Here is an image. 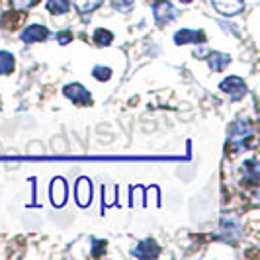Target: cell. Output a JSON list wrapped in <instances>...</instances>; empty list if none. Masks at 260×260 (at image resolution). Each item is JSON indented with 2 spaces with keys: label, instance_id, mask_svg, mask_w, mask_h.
<instances>
[{
  "label": "cell",
  "instance_id": "obj_16",
  "mask_svg": "<svg viewBox=\"0 0 260 260\" xmlns=\"http://www.w3.org/2000/svg\"><path fill=\"white\" fill-rule=\"evenodd\" d=\"M102 4V0H75V6L78 8V12L88 14L92 10H96Z\"/></svg>",
  "mask_w": 260,
  "mask_h": 260
},
{
  "label": "cell",
  "instance_id": "obj_2",
  "mask_svg": "<svg viewBox=\"0 0 260 260\" xmlns=\"http://www.w3.org/2000/svg\"><path fill=\"white\" fill-rule=\"evenodd\" d=\"M219 233L227 241H239L243 235V225L237 215H223L221 225H219Z\"/></svg>",
  "mask_w": 260,
  "mask_h": 260
},
{
  "label": "cell",
  "instance_id": "obj_19",
  "mask_svg": "<svg viewBox=\"0 0 260 260\" xmlns=\"http://www.w3.org/2000/svg\"><path fill=\"white\" fill-rule=\"evenodd\" d=\"M133 4H135V0H112V6H114V10L121 14H129L131 8H133Z\"/></svg>",
  "mask_w": 260,
  "mask_h": 260
},
{
  "label": "cell",
  "instance_id": "obj_12",
  "mask_svg": "<svg viewBox=\"0 0 260 260\" xmlns=\"http://www.w3.org/2000/svg\"><path fill=\"white\" fill-rule=\"evenodd\" d=\"M229 55H225V53H209L208 55V65L209 69L213 71V73H221L225 67L229 65Z\"/></svg>",
  "mask_w": 260,
  "mask_h": 260
},
{
  "label": "cell",
  "instance_id": "obj_22",
  "mask_svg": "<svg viewBox=\"0 0 260 260\" xmlns=\"http://www.w3.org/2000/svg\"><path fill=\"white\" fill-rule=\"evenodd\" d=\"M198 59H206V55H208V51L206 49H196V53H194Z\"/></svg>",
  "mask_w": 260,
  "mask_h": 260
},
{
  "label": "cell",
  "instance_id": "obj_5",
  "mask_svg": "<svg viewBox=\"0 0 260 260\" xmlns=\"http://www.w3.org/2000/svg\"><path fill=\"white\" fill-rule=\"evenodd\" d=\"M211 4L223 16H237L245 10V0H211Z\"/></svg>",
  "mask_w": 260,
  "mask_h": 260
},
{
  "label": "cell",
  "instance_id": "obj_13",
  "mask_svg": "<svg viewBox=\"0 0 260 260\" xmlns=\"http://www.w3.org/2000/svg\"><path fill=\"white\" fill-rule=\"evenodd\" d=\"M14 55L10 51H0V75H10L14 71Z\"/></svg>",
  "mask_w": 260,
  "mask_h": 260
},
{
  "label": "cell",
  "instance_id": "obj_8",
  "mask_svg": "<svg viewBox=\"0 0 260 260\" xmlns=\"http://www.w3.org/2000/svg\"><path fill=\"white\" fill-rule=\"evenodd\" d=\"M75 196H77V204L80 208H86L92 200V184L88 178H78L75 186Z\"/></svg>",
  "mask_w": 260,
  "mask_h": 260
},
{
  "label": "cell",
  "instance_id": "obj_14",
  "mask_svg": "<svg viewBox=\"0 0 260 260\" xmlns=\"http://www.w3.org/2000/svg\"><path fill=\"white\" fill-rule=\"evenodd\" d=\"M71 8V0H47V10L51 14H67Z\"/></svg>",
  "mask_w": 260,
  "mask_h": 260
},
{
  "label": "cell",
  "instance_id": "obj_4",
  "mask_svg": "<svg viewBox=\"0 0 260 260\" xmlns=\"http://www.w3.org/2000/svg\"><path fill=\"white\" fill-rule=\"evenodd\" d=\"M221 90L237 100V98H243L247 94V84L241 77H229L221 82Z\"/></svg>",
  "mask_w": 260,
  "mask_h": 260
},
{
  "label": "cell",
  "instance_id": "obj_3",
  "mask_svg": "<svg viewBox=\"0 0 260 260\" xmlns=\"http://www.w3.org/2000/svg\"><path fill=\"white\" fill-rule=\"evenodd\" d=\"M153 16H155V22L158 26H165V24H170L178 16V10L170 2L162 0V2H156L153 6Z\"/></svg>",
  "mask_w": 260,
  "mask_h": 260
},
{
  "label": "cell",
  "instance_id": "obj_9",
  "mask_svg": "<svg viewBox=\"0 0 260 260\" xmlns=\"http://www.w3.org/2000/svg\"><path fill=\"white\" fill-rule=\"evenodd\" d=\"M49 36L47 27L39 26V24H34V26H27L22 34H20V39L24 43H36V41H43V39Z\"/></svg>",
  "mask_w": 260,
  "mask_h": 260
},
{
  "label": "cell",
  "instance_id": "obj_17",
  "mask_svg": "<svg viewBox=\"0 0 260 260\" xmlns=\"http://www.w3.org/2000/svg\"><path fill=\"white\" fill-rule=\"evenodd\" d=\"M94 41H96L98 45H110V43L114 41V36H112V31H108V29H96Z\"/></svg>",
  "mask_w": 260,
  "mask_h": 260
},
{
  "label": "cell",
  "instance_id": "obj_7",
  "mask_svg": "<svg viewBox=\"0 0 260 260\" xmlns=\"http://www.w3.org/2000/svg\"><path fill=\"white\" fill-rule=\"evenodd\" d=\"M65 96L69 100H73L75 104H88L90 102V92L86 90L82 84H67L65 86Z\"/></svg>",
  "mask_w": 260,
  "mask_h": 260
},
{
  "label": "cell",
  "instance_id": "obj_11",
  "mask_svg": "<svg viewBox=\"0 0 260 260\" xmlns=\"http://www.w3.org/2000/svg\"><path fill=\"white\" fill-rule=\"evenodd\" d=\"M174 43L184 45V43H204V34L196 29H180L174 34Z\"/></svg>",
  "mask_w": 260,
  "mask_h": 260
},
{
  "label": "cell",
  "instance_id": "obj_23",
  "mask_svg": "<svg viewBox=\"0 0 260 260\" xmlns=\"http://www.w3.org/2000/svg\"><path fill=\"white\" fill-rule=\"evenodd\" d=\"M180 2H184V4H186V2H192V0H180Z\"/></svg>",
  "mask_w": 260,
  "mask_h": 260
},
{
  "label": "cell",
  "instance_id": "obj_21",
  "mask_svg": "<svg viewBox=\"0 0 260 260\" xmlns=\"http://www.w3.org/2000/svg\"><path fill=\"white\" fill-rule=\"evenodd\" d=\"M57 41L61 43V45H65L69 41H73V36L69 34V31H63V34H57Z\"/></svg>",
  "mask_w": 260,
  "mask_h": 260
},
{
  "label": "cell",
  "instance_id": "obj_15",
  "mask_svg": "<svg viewBox=\"0 0 260 260\" xmlns=\"http://www.w3.org/2000/svg\"><path fill=\"white\" fill-rule=\"evenodd\" d=\"M243 170H245V178H248L252 184L258 182V162H256L254 158L243 162Z\"/></svg>",
  "mask_w": 260,
  "mask_h": 260
},
{
  "label": "cell",
  "instance_id": "obj_1",
  "mask_svg": "<svg viewBox=\"0 0 260 260\" xmlns=\"http://www.w3.org/2000/svg\"><path fill=\"white\" fill-rule=\"evenodd\" d=\"M254 135V129L250 125L248 119H237L233 125H231V131H229V141L235 145V147H241L245 145L248 139H252Z\"/></svg>",
  "mask_w": 260,
  "mask_h": 260
},
{
  "label": "cell",
  "instance_id": "obj_6",
  "mask_svg": "<svg viewBox=\"0 0 260 260\" xmlns=\"http://www.w3.org/2000/svg\"><path fill=\"white\" fill-rule=\"evenodd\" d=\"M131 254L137 256V258H156L160 254V248H158L155 241L145 239V241H141L137 247L131 250Z\"/></svg>",
  "mask_w": 260,
  "mask_h": 260
},
{
  "label": "cell",
  "instance_id": "obj_10",
  "mask_svg": "<svg viewBox=\"0 0 260 260\" xmlns=\"http://www.w3.org/2000/svg\"><path fill=\"white\" fill-rule=\"evenodd\" d=\"M51 202L53 206L61 208L67 202V184L63 178H55L51 184Z\"/></svg>",
  "mask_w": 260,
  "mask_h": 260
},
{
  "label": "cell",
  "instance_id": "obj_18",
  "mask_svg": "<svg viewBox=\"0 0 260 260\" xmlns=\"http://www.w3.org/2000/svg\"><path fill=\"white\" fill-rule=\"evenodd\" d=\"M92 77L96 78V80H110V77H112V69L110 67H102V65H98V67H94L92 69Z\"/></svg>",
  "mask_w": 260,
  "mask_h": 260
},
{
  "label": "cell",
  "instance_id": "obj_20",
  "mask_svg": "<svg viewBox=\"0 0 260 260\" xmlns=\"http://www.w3.org/2000/svg\"><path fill=\"white\" fill-rule=\"evenodd\" d=\"M12 2V6L16 10H27L31 4H36L38 0H10Z\"/></svg>",
  "mask_w": 260,
  "mask_h": 260
}]
</instances>
